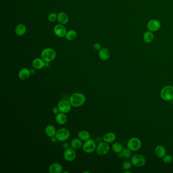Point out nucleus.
<instances>
[{"label": "nucleus", "instance_id": "obj_4", "mask_svg": "<svg viewBox=\"0 0 173 173\" xmlns=\"http://www.w3.org/2000/svg\"><path fill=\"white\" fill-rule=\"evenodd\" d=\"M56 137L58 139V141L61 142H64L69 138L70 132L69 130L67 129L61 128L57 130Z\"/></svg>", "mask_w": 173, "mask_h": 173}, {"label": "nucleus", "instance_id": "obj_2", "mask_svg": "<svg viewBox=\"0 0 173 173\" xmlns=\"http://www.w3.org/2000/svg\"><path fill=\"white\" fill-rule=\"evenodd\" d=\"M56 52L52 48H46L43 50L41 53V58L47 62H50L53 61L56 57Z\"/></svg>", "mask_w": 173, "mask_h": 173}, {"label": "nucleus", "instance_id": "obj_10", "mask_svg": "<svg viewBox=\"0 0 173 173\" xmlns=\"http://www.w3.org/2000/svg\"><path fill=\"white\" fill-rule=\"evenodd\" d=\"M161 27V23L156 19H151L147 24L148 30L152 32H155L159 30Z\"/></svg>", "mask_w": 173, "mask_h": 173}, {"label": "nucleus", "instance_id": "obj_6", "mask_svg": "<svg viewBox=\"0 0 173 173\" xmlns=\"http://www.w3.org/2000/svg\"><path fill=\"white\" fill-rule=\"evenodd\" d=\"M58 106L60 112L67 114L71 110L72 106L70 103L69 100L68 101L67 99H62L58 102Z\"/></svg>", "mask_w": 173, "mask_h": 173}, {"label": "nucleus", "instance_id": "obj_8", "mask_svg": "<svg viewBox=\"0 0 173 173\" xmlns=\"http://www.w3.org/2000/svg\"><path fill=\"white\" fill-rule=\"evenodd\" d=\"M96 152L99 155H105L108 153L110 151V146L108 143L105 142H102L97 146Z\"/></svg>", "mask_w": 173, "mask_h": 173}, {"label": "nucleus", "instance_id": "obj_27", "mask_svg": "<svg viewBox=\"0 0 173 173\" xmlns=\"http://www.w3.org/2000/svg\"><path fill=\"white\" fill-rule=\"evenodd\" d=\"M77 36V33L75 30H70L67 32L65 37L66 39L69 41H73L76 38Z\"/></svg>", "mask_w": 173, "mask_h": 173}, {"label": "nucleus", "instance_id": "obj_7", "mask_svg": "<svg viewBox=\"0 0 173 173\" xmlns=\"http://www.w3.org/2000/svg\"><path fill=\"white\" fill-rule=\"evenodd\" d=\"M141 141L137 138H132L127 142V148L133 151L139 150L141 147Z\"/></svg>", "mask_w": 173, "mask_h": 173}, {"label": "nucleus", "instance_id": "obj_1", "mask_svg": "<svg viewBox=\"0 0 173 173\" xmlns=\"http://www.w3.org/2000/svg\"><path fill=\"white\" fill-rule=\"evenodd\" d=\"M86 97L85 95L80 92H75L70 95L69 101L72 107H80L85 103Z\"/></svg>", "mask_w": 173, "mask_h": 173}, {"label": "nucleus", "instance_id": "obj_3", "mask_svg": "<svg viewBox=\"0 0 173 173\" xmlns=\"http://www.w3.org/2000/svg\"><path fill=\"white\" fill-rule=\"evenodd\" d=\"M160 97L164 101H168L173 99V87L172 86H166L162 89Z\"/></svg>", "mask_w": 173, "mask_h": 173}, {"label": "nucleus", "instance_id": "obj_28", "mask_svg": "<svg viewBox=\"0 0 173 173\" xmlns=\"http://www.w3.org/2000/svg\"><path fill=\"white\" fill-rule=\"evenodd\" d=\"M112 150L115 153H119L121 152L123 149V147L122 145L119 143H118V142H116L114 143L112 145Z\"/></svg>", "mask_w": 173, "mask_h": 173}, {"label": "nucleus", "instance_id": "obj_31", "mask_svg": "<svg viewBox=\"0 0 173 173\" xmlns=\"http://www.w3.org/2000/svg\"><path fill=\"white\" fill-rule=\"evenodd\" d=\"M173 157L171 155H166L163 157V161L166 164H170L173 162Z\"/></svg>", "mask_w": 173, "mask_h": 173}, {"label": "nucleus", "instance_id": "obj_11", "mask_svg": "<svg viewBox=\"0 0 173 173\" xmlns=\"http://www.w3.org/2000/svg\"><path fill=\"white\" fill-rule=\"evenodd\" d=\"M131 160L133 165L137 167L143 166L146 162L145 158L140 154L135 155L132 157Z\"/></svg>", "mask_w": 173, "mask_h": 173}, {"label": "nucleus", "instance_id": "obj_17", "mask_svg": "<svg viewBox=\"0 0 173 173\" xmlns=\"http://www.w3.org/2000/svg\"><path fill=\"white\" fill-rule=\"evenodd\" d=\"M56 122L58 123V125H64L66 124L68 120V118L65 113L60 112L57 114L56 116Z\"/></svg>", "mask_w": 173, "mask_h": 173}, {"label": "nucleus", "instance_id": "obj_26", "mask_svg": "<svg viewBox=\"0 0 173 173\" xmlns=\"http://www.w3.org/2000/svg\"><path fill=\"white\" fill-rule=\"evenodd\" d=\"M78 137L81 140L85 142L90 139V135L89 133L87 131L82 130L79 132Z\"/></svg>", "mask_w": 173, "mask_h": 173}, {"label": "nucleus", "instance_id": "obj_13", "mask_svg": "<svg viewBox=\"0 0 173 173\" xmlns=\"http://www.w3.org/2000/svg\"><path fill=\"white\" fill-rule=\"evenodd\" d=\"M48 170L50 173H61L63 171V168L60 163L53 162L49 166Z\"/></svg>", "mask_w": 173, "mask_h": 173}, {"label": "nucleus", "instance_id": "obj_23", "mask_svg": "<svg viewBox=\"0 0 173 173\" xmlns=\"http://www.w3.org/2000/svg\"><path fill=\"white\" fill-rule=\"evenodd\" d=\"M132 150L127 148L123 149L121 152L118 153V156L119 158H125L127 159L132 156Z\"/></svg>", "mask_w": 173, "mask_h": 173}, {"label": "nucleus", "instance_id": "obj_21", "mask_svg": "<svg viewBox=\"0 0 173 173\" xmlns=\"http://www.w3.org/2000/svg\"><path fill=\"white\" fill-rule=\"evenodd\" d=\"M154 39V35L153 32L149 30L146 32L143 35V40L147 43H152Z\"/></svg>", "mask_w": 173, "mask_h": 173}, {"label": "nucleus", "instance_id": "obj_35", "mask_svg": "<svg viewBox=\"0 0 173 173\" xmlns=\"http://www.w3.org/2000/svg\"><path fill=\"white\" fill-rule=\"evenodd\" d=\"M50 140L52 143H56V141H58V139L56 138V136H55L52 137L50 138Z\"/></svg>", "mask_w": 173, "mask_h": 173}, {"label": "nucleus", "instance_id": "obj_37", "mask_svg": "<svg viewBox=\"0 0 173 173\" xmlns=\"http://www.w3.org/2000/svg\"><path fill=\"white\" fill-rule=\"evenodd\" d=\"M69 173V172H68V171H62V173Z\"/></svg>", "mask_w": 173, "mask_h": 173}, {"label": "nucleus", "instance_id": "obj_39", "mask_svg": "<svg viewBox=\"0 0 173 173\" xmlns=\"http://www.w3.org/2000/svg\"></svg>", "mask_w": 173, "mask_h": 173}, {"label": "nucleus", "instance_id": "obj_9", "mask_svg": "<svg viewBox=\"0 0 173 173\" xmlns=\"http://www.w3.org/2000/svg\"><path fill=\"white\" fill-rule=\"evenodd\" d=\"M64 158L68 162L73 161L76 157V152L75 150L72 147L66 149L63 154Z\"/></svg>", "mask_w": 173, "mask_h": 173}, {"label": "nucleus", "instance_id": "obj_34", "mask_svg": "<svg viewBox=\"0 0 173 173\" xmlns=\"http://www.w3.org/2000/svg\"><path fill=\"white\" fill-rule=\"evenodd\" d=\"M70 144H69V143H68V142H64V143L63 144V148L66 149H67V148H68L70 147Z\"/></svg>", "mask_w": 173, "mask_h": 173}, {"label": "nucleus", "instance_id": "obj_36", "mask_svg": "<svg viewBox=\"0 0 173 173\" xmlns=\"http://www.w3.org/2000/svg\"><path fill=\"white\" fill-rule=\"evenodd\" d=\"M30 74H34L35 73V70L34 69L30 70Z\"/></svg>", "mask_w": 173, "mask_h": 173}, {"label": "nucleus", "instance_id": "obj_20", "mask_svg": "<svg viewBox=\"0 0 173 173\" xmlns=\"http://www.w3.org/2000/svg\"><path fill=\"white\" fill-rule=\"evenodd\" d=\"M58 21L60 24H66L69 21V17L68 14L64 12H59L58 14Z\"/></svg>", "mask_w": 173, "mask_h": 173}, {"label": "nucleus", "instance_id": "obj_5", "mask_svg": "<svg viewBox=\"0 0 173 173\" xmlns=\"http://www.w3.org/2000/svg\"><path fill=\"white\" fill-rule=\"evenodd\" d=\"M82 148L84 152L91 153L96 150L97 145L95 141L89 139L87 141L84 142Z\"/></svg>", "mask_w": 173, "mask_h": 173}, {"label": "nucleus", "instance_id": "obj_29", "mask_svg": "<svg viewBox=\"0 0 173 173\" xmlns=\"http://www.w3.org/2000/svg\"><path fill=\"white\" fill-rule=\"evenodd\" d=\"M48 19L50 22H54L58 19V14L55 12H52L49 14L48 16Z\"/></svg>", "mask_w": 173, "mask_h": 173}, {"label": "nucleus", "instance_id": "obj_32", "mask_svg": "<svg viewBox=\"0 0 173 173\" xmlns=\"http://www.w3.org/2000/svg\"><path fill=\"white\" fill-rule=\"evenodd\" d=\"M93 48L95 49L96 51H99V50L102 48L101 45V44H99V43H95L93 44Z\"/></svg>", "mask_w": 173, "mask_h": 173}, {"label": "nucleus", "instance_id": "obj_33", "mask_svg": "<svg viewBox=\"0 0 173 173\" xmlns=\"http://www.w3.org/2000/svg\"><path fill=\"white\" fill-rule=\"evenodd\" d=\"M52 112L54 114H56V115L58 113L60 112V109L58 108V106L54 107H53V109H52Z\"/></svg>", "mask_w": 173, "mask_h": 173}, {"label": "nucleus", "instance_id": "obj_22", "mask_svg": "<svg viewBox=\"0 0 173 173\" xmlns=\"http://www.w3.org/2000/svg\"><path fill=\"white\" fill-rule=\"evenodd\" d=\"M155 154L160 158H163L166 154V148L162 145H158L155 149Z\"/></svg>", "mask_w": 173, "mask_h": 173}, {"label": "nucleus", "instance_id": "obj_30", "mask_svg": "<svg viewBox=\"0 0 173 173\" xmlns=\"http://www.w3.org/2000/svg\"><path fill=\"white\" fill-rule=\"evenodd\" d=\"M132 162H131L129 161H125L122 163V166L123 168L125 170H129L130 168H132Z\"/></svg>", "mask_w": 173, "mask_h": 173}, {"label": "nucleus", "instance_id": "obj_12", "mask_svg": "<svg viewBox=\"0 0 173 173\" xmlns=\"http://www.w3.org/2000/svg\"><path fill=\"white\" fill-rule=\"evenodd\" d=\"M53 32L54 34L58 37L63 38L66 36L67 34L66 28L62 24L56 25L53 29Z\"/></svg>", "mask_w": 173, "mask_h": 173}, {"label": "nucleus", "instance_id": "obj_19", "mask_svg": "<svg viewBox=\"0 0 173 173\" xmlns=\"http://www.w3.org/2000/svg\"><path fill=\"white\" fill-rule=\"evenodd\" d=\"M70 146H71V147L73 148L75 150H78V149H80L82 147V146H83L82 141L79 138L73 139L71 141Z\"/></svg>", "mask_w": 173, "mask_h": 173}, {"label": "nucleus", "instance_id": "obj_15", "mask_svg": "<svg viewBox=\"0 0 173 173\" xmlns=\"http://www.w3.org/2000/svg\"><path fill=\"white\" fill-rule=\"evenodd\" d=\"M30 70L28 69V68H24L19 71L18 76L19 78L21 79V80L25 81L30 77Z\"/></svg>", "mask_w": 173, "mask_h": 173}, {"label": "nucleus", "instance_id": "obj_16", "mask_svg": "<svg viewBox=\"0 0 173 173\" xmlns=\"http://www.w3.org/2000/svg\"><path fill=\"white\" fill-rule=\"evenodd\" d=\"M99 58L102 60H108L110 56V53L108 49L106 48H102L99 51Z\"/></svg>", "mask_w": 173, "mask_h": 173}, {"label": "nucleus", "instance_id": "obj_14", "mask_svg": "<svg viewBox=\"0 0 173 173\" xmlns=\"http://www.w3.org/2000/svg\"><path fill=\"white\" fill-rule=\"evenodd\" d=\"M46 62L42 58H36L32 60V65L34 69L41 70L45 67Z\"/></svg>", "mask_w": 173, "mask_h": 173}, {"label": "nucleus", "instance_id": "obj_18", "mask_svg": "<svg viewBox=\"0 0 173 173\" xmlns=\"http://www.w3.org/2000/svg\"><path fill=\"white\" fill-rule=\"evenodd\" d=\"M57 130L54 126L52 125H48L45 129V133L47 136L49 138L55 136Z\"/></svg>", "mask_w": 173, "mask_h": 173}, {"label": "nucleus", "instance_id": "obj_24", "mask_svg": "<svg viewBox=\"0 0 173 173\" xmlns=\"http://www.w3.org/2000/svg\"><path fill=\"white\" fill-rule=\"evenodd\" d=\"M26 31H27V28L26 26L22 23L17 25L15 29V32L16 35L19 36L25 35L26 34Z\"/></svg>", "mask_w": 173, "mask_h": 173}, {"label": "nucleus", "instance_id": "obj_25", "mask_svg": "<svg viewBox=\"0 0 173 173\" xmlns=\"http://www.w3.org/2000/svg\"><path fill=\"white\" fill-rule=\"evenodd\" d=\"M115 134L112 132L107 133L103 137L104 142L107 143H111L115 140Z\"/></svg>", "mask_w": 173, "mask_h": 173}, {"label": "nucleus", "instance_id": "obj_38", "mask_svg": "<svg viewBox=\"0 0 173 173\" xmlns=\"http://www.w3.org/2000/svg\"><path fill=\"white\" fill-rule=\"evenodd\" d=\"M83 173H90V172H86H86H83Z\"/></svg>", "mask_w": 173, "mask_h": 173}]
</instances>
